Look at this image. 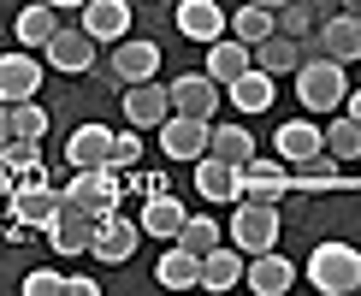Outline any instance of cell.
Returning <instances> with one entry per match:
<instances>
[{
    "label": "cell",
    "instance_id": "2",
    "mask_svg": "<svg viewBox=\"0 0 361 296\" xmlns=\"http://www.w3.org/2000/svg\"><path fill=\"white\" fill-rule=\"evenodd\" d=\"M296 95H302L308 113H338L343 95H350V78H343V66L332 54H308L296 66Z\"/></svg>",
    "mask_w": 361,
    "mask_h": 296
},
{
    "label": "cell",
    "instance_id": "39",
    "mask_svg": "<svg viewBox=\"0 0 361 296\" xmlns=\"http://www.w3.org/2000/svg\"><path fill=\"white\" fill-rule=\"evenodd\" d=\"M66 296H101V285L89 273H66Z\"/></svg>",
    "mask_w": 361,
    "mask_h": 296
},
{
    "label": "cell",
    "instance_id": "35",
    "mask_svg": "<svg viewBox=\"0 0 361 296\" xmlns=\"http://www.w3.org/2000/svg\"><path fill=\"white\" fill-rule=\"evenodd\" d=\"M172 243H184L190 255H207V249L225 243V231H219V219H207V214H184V231H178Z\"/></svg>",
    "mask_w": 361,
    "mask_h": 296
},
{
    "label": "cell",
    "instance_id": "46",
    "mask_svg": "<svg viewBox=\"0 0 361 296\" xmlns=\"http://www.w3.org/2000/svg\"><path fill=\"white\" fill-rule=\"evenodd\" d=\"M355 190H361V172H355Z\"/></svg>",
    "mask_w": 361,
    "mask_h": 296
},
{
    "label": "cell",
    "instance_id": "36",
    "mask_svg": "<svg viewBox=\"0 0 361 296\" xmlns=\"http://www.w3.org/2000/svg\"><path fill=\"white\" fill-rule=\"evenodd\" d=\"M273 18H279V36H296V42H302V36H314V12L302 6V0H284Z\"/></svg>",
    "mask_w": 361,
    "mask_h": 296
},
{
    "label": "cell",
    "instance_id": "44",
    "mask_svg": "<svg viewBox=\"0 0 361 296\" xmlns=\"http://www.w3.org/2000/svg\"><path fill=\"white\" fill-rule=\"evenodd\" d=\"M255 6H267V12H279V6H284V0H255Z\"/></svg>",
    "mask_w": 361,
    "mask_h": 296
},
{
    "label": "cell",
    "instance_id": "47",
    "mask_svg": "<svg viewBox=\"0 0 361 296\" xmlns=\"http://www.w3.org/2000/svg\"><path fill=\"white\" fill-rule=\"evenodd\" d=\"M0 226H6V219H0Z\"/></svg>",
    "mask_w": 361,
    "mask_h": 296
},
{
    "label": "cell",
    "instance_id": "7",
    "mask_svg": "<svg viewBox=\"0 0 361 296\" xmlns=\"http://www.w3.org/2000/svg\"><path fill=\"white\" fill-rule=\"evenodd\" d=\"M207 130H214V118H190V113H166V125H160V148H166L172 160H202L207 154Z\"/></svg>",
    "mask_w": 361,
    "mask_h": 296
},
{
    "label": "cell",
    "instance_id": "17",
    "mask_svg": "<svg viewBox=\"0 0 361 296\" xmlns=\"http://www.w3.org/2000/svg\"><path fill=\"white\" fill-rule=\"evenodd\" d=\"M225 30H231V24H225L219 0H178V36H184V42H202V48H207V42H219Z\"/></svg>",
    "mask_w": 361,
    "mask_h": 296
},
{
    "label": "cell",
    "instance_id": "21",
    "mask_svg": "<svg viewBox=\"0 0 361 296\" xmlns=\"http://www.w3.org/2000/svg\"><path fill=\"white\" fill-rule=\"evenodd\" d=\"M137 226H142V237H160V243H172V237L184 231V202H178L172 190H160V196H142Z\"/></svg>",
    "mask_w": 361,
    "mask_h": 296
},
{
    "label": "cell",
    "instance_id": "6",
    "mask_svg": "<svg viewBox=\"0 0 361 296\" xmlns=\"http://www.w3.org/2000/svg\"><path fill=\"white\" fill-rule=\"evenodd\" d=\"M137 243H142V226H137V219H125V214L113 207L107 219H95V243H89V255L107 261V266H118V261L137 255Z\"/></svg>",
    "mask_w": 361,
    "mask_h": 296
},
{
    "label": "cell",
    "instance_id": "23",
    "mask_svg": "<svg viewBox=\"0 0 361 296\" xmlns=\"http://www.w3.org/2000/svg\"><path fill=\"white\" fill-rule=\"evenodd\" d=\"M326 148V130L314 125V118H290V125H279V142H273V154L284 160V166H296V160H314Z\"/></svg>",
    "mask_w": 361,
    "mask_h": 296
},
{
    "label": "cell",
    "instance_id": "26",
    "mask_svg": "<svg viewBox=\"0 0 361 296\" xmlns=\"http://www.w3.org/2000/svg\"><path fill=\"white\" fill-rule=\"evenodd\" d=\"M320 48L338 59V66H350V59H361V18L355 12H332L320 30Z\"/></svg>",
    "mask_w": 361,
    "mask_h": 296
},
{
    "label": "cell",
    "instance_id": "1",
    "mask_svg": "<svg viewBox=\"0 0 361 296\" xmlns=\"http://www.w3.org/2000/svg\"><path fill=\"white\" fill-rule=\"evenodd\" d=\"M308 285L320 290V296H355L361 290V249H350V243H320L308 255Z\"/></svg>",
    "mask_w": 361,
    "mask_h": 296
},
{
    "label": "cell",
    "instance_id": "14",
    "mask_svg": "<svg viewBox=\"0 0 361 296\" xmlns=\"http://www.w3.org/2000/svg\"><path fill=\"white\" fill-rule=\"evenodd\" d=\"M243 196L255 202H284L290 196V166H284L279 154H255L243 166Z\"/></svg>",
    "mask_w": 361,
    "mask_h": 296
},
{
    "label": "cell",
    "instance_id": "12",
    "mask_svg": "<svg viewBox=\"0 0 361 296\" xmlns=\"http://www.w3.org/2000/svg\"><path fill=\"white\" fill-rule=\"evenodd\" d=\"M290 190H302V196H332V190H355V178H343L338 160L320 148L314 160H296L290 166Z\"/></svg>",
    "mask_w": 361,
    "mask_h": 296
},
{
    "label": "cell",
    "instance_id": "24",
    "mask_svg": "<svg viewBox=\"0 0 361 296\" xmlns=\"http://www.w3.org/2000/svg\"><path fill=\"white\" fill-rule=\"evenodd\" d=\"M225 89H231V107H237V113H249V118H255V113H267V107L279 101V78H267L261 66H249L243 78H231Z\"/></svg>",
    "mask_w": 361,
    "mask_h": 296
},
{
    "label": "cell",
    "instance_id": "38",
    "mask_svg": "<svg viewBox=\"0 0 361 296\" xmlns=\"http://www.w3.org/2000/svg\"><path fill=\"white\" fill-rule=\"evenodd\" d=\"M24 296H66V273H24Z\"/></svg>",
    "mask_w": 361,
    "mask_h": 296
},
{
    "label": "cell",
    "instance_id": "33",
    "mask_svg": "<svg viewBox=\"0 0 361 296\" xmlns=\"http://www.w3.org/2000/svg\"><path fill=\"white\" fill-rule=\"evenodd\" d=\"M273 30H279V18H273L267 6H255V0H243V6L231 12V36H237V42H249V48H255V42H267Z\"/></svg>",
    "mask_w": 361,
    "mask_h": 296
},
{
    "label": "cell",
    "instance_id": "25",
    "mask_svg": "<svg viewBox=\"0 0 361 296\" xmlns=\"http://www.w3.org/2000/svg\"><path fill=\"white\" fill-rule=\"evenodd\" d=\"M243 266H249V255H243L237 243L207 249V255H202V290H231V285H243Z\"/></svg>",
    "mask_w": 361,
    "mask_h": 296
},
{
    "label": "cell",
    "instance_id": "28",
    "mask_svg": "<svg viewBox=\"0 0 361 296\" xmlns=\"http://www.w3.org/2000/svg\"><path fill=\"white\" fill-rule=\"evenodd\" d=\"M207 154L231 160V166H249L261 148H255V130H243V125H214L207 130Z\"/></svg>",
    "mask_w": 361,
    "mask_h": 296
},
{
    "label": "cell",
    "instance_id": "9",
    "mask_svg": "<svg viewBox=\"0 0 361 296\" xmlns=\"http://www.w3.org/2000/svg\"><path fill=\"white\" fill-rule=\"evenodd\" d=\"M42 95V59L18 48V54H0V101H36Z\"/></svg>",
    "mask_w": 361,
    "mask_h": 296
},
{
    "label": "cell",
    "instance_id": "13",
    "mask_svg": "<svg viewBox=\"0 0 361 296\" xmlns=\"http://www.w3.org/2000/svg\"><path fill=\"white\" fill-rule=\"evenodd\" d=\"M166 113H172L166 83L148 78V83H130V89H125V118H130L137 130H160V125H166Z\"/></svg>",
    "mask_w": 361,
    "mask_h": 296
},
{
    "label": "cell",
    "instance_id": "27",
    "mask_svg": "<svg viewBox=\"0 0 361 296\" xmlns=\"http://www.w3.org/2000/svg\"><path fill=\"white\" fill-rule=\"evenodd\" d=\"M255 66H261L267 78H284V71L302 66V42H296V36H279V30H273L267 42H255Z\"/></svg>",
    "mask_w": 361,
    "mask_h": 296
},
{
    "label": "cell",
    "instance_id": "16",
    "mask_svg": "<svg viewBox=\"0 0 361 296\" xmlns=\"http://www.w3.org/2000/svg\"><path fill=\"white\" fill-rule=\"evenodd\" d=\"M195 190H202V202H237L243 196V166H231L219 154H202L195 160Z\"/></svg>",
    "mask_w": 361,
    "mask_h": 296
},
{
    "label": "cell",
    "instance_id": "43",
    "mask_svg": "<svg viewBox=\"0 0 361 296\" xmlns=\"http://www.w3.org/2000/svg\"><path fill=\"white\" fill-rule=\"evenodd\" d=\"M12 137V130H6V101H0V142H6Z\"/></svg>",
    "mask_w": 361,
    "mask_h": 296
},
{
    "label": "cell",
    "instance_id": "30",
    "mask_svg": "<svg viewBox=\"0 0 361 296\" xmlns=\"http://www.w3.org/2000/svg\"><path fill=\"white\" fill-rule=\"evenodd\" d=\"M54 30H59V12L48 6V0H42V6H24V12H18L12 36H18V48H48Z\"/></svg>",
    "mask_w": 361,
    "mask_h": 296
},
{
    "label": "cell",
    "instance_id": "45",
    "mask_svg": "<svg viewBox=\"0 0 361 296\" xmlns=\"http://www.w3.org/2000/svg\"><path fill=\"white\" fill-rule=\"evenodd\" d=\"M343 12H355V18H361V0H343Z\"/></svg>",
    "mask_w": 361,
    "mask_h": 296
},
{
    "label": "cell",
    "instance_id": "18",
    "mask_svg": "<svg viewBox=\"0 0 361 296\" xmlns=\"http://www.w3.org/2000/svg\"><path fill=\"white\" fill-rule=\"evenodd\" d=\"M154 71H160V48L154 42H142V36L113 42V78L118 83H148Z\"/></svg>",
    "mask_w": 361,
    "mask_h": 296
},
{
    "label": "cell",
    "instance_id": "22",
    "mask_svg": "<svg viewBox=\"0 0 361 296\" xmlns=\"http://www.w3.org/2000/svg\"><path fill=\"white\" fill-rule=\"evenodd\" d=\"M83 30L95 42H125L130 36V0H83Z\"/></svg>",
    "mask_w": 361,
    "mask_h": 296
},
{
    "label": "cell",
    "instance_id": "11",
    "mask_svg": "<svg viewBox=\"0 0 361 296\" xmlns=\"http://www.w3.org/2000/svg\"><path fill=\"white\" fill-rule=\"evenodd\" d=\"M66 166L71 172H89V166H113V130L107 125H78L71 130V142H66Z\"/></svg>",
    "mask_w": 361,
    "mask_h": 296
},
{
    "label": "cell",
    "instance_id": "34",
    "mask_svg": "<svg viewBox=\"0 0 361 296\" xmlns=\"http://www.w3.org/2000/svg\"><path fill=\"white\" fill-rule=\"evenodd\" d=\"M6 130H12V137H24V142H42V137H48L42 95H36V101H12V107H6Z\"/></svg>",
    "mask_w": 361,
    "mask_h": 296
},
{
    "label": "cell",
    "instance_id": "37",
    "mask_svg": "<svg viewBox=\"0 0 361 296\" xmlns=\"http://www.w3.org/2000/svg\"><path fill=\"white\" fill-rule=\"evenodd\" d=\"M113 166H118V172L142 166V137H137V125H130V130H113Z\"/></svg>",
    "mask_w": 361,
    "mask_h": 296
},
{
    "label": "cell",
    "instance_id": "29",
    "mask_svg": "<svg viewBox=\"0 0 361 296\" xmlns=\"http://www.w3.org/2000/svg\"><path fill=\"white\" fill-rule=\"evenodd\" d=\"M154 278H160V285H166V290H190V285H202V255H190L184 243H172L166 255H160Z\"/></svg>",
    "mask_w": 361,
    "mask_h": 296
},
{
    "label": "cell",
    "instance_id": "5",
    "mask_svg": "<svg viewBox=\"0 0 361 296\" xmlns=\"http://www.w3.org/2000/svg\"><path fill=\"white\" fill-rule=\"evenodd\" d=\"M6 202H12V219H24L30 231H48V226H54V214L66 207V202H59V190L48 184V178H18Z\"/></svg>",
    "mask_w": 361,
    "mask_h": 296
},
{
    "label": "cell",
    "instance_id": "20",
    "mask_svg": "<svg viewBox=\"0 0 361 296\" xmlns=\"http://www.w3.org/2000/svg\"><path fill=\"white\" fill-rule=\"evenodd\" d=\"M249 66H255V48H249V42H237L231 30H225L219 42H207V66H202V71H207V78H214L219 89L231 83V78H243Z\"/></svg>",
    "mask_w": 361,
    "mask_h": 296
},
{
    "label": "cell",
    "instance_id": "31",
    "mask_svg": "<svg viewBox=\"0 0 361 296\" xmlns=\"http://www.w3.org/2000/svg\"><path fill=\"white\" fill-rule=\"evenodd\" d=\"M320 130H326V154H332L338 166H343V160H361V125L350 113H326Z\"/></svg>",
    "mask_w": 361,
    "mask_h": 296
},
{
    "label": "cell",
    "instance_id": "40",
    "mask_svg": "<svg viewBox=\"0 0 361 296\" xmlns=\"http://www.w3.org/2000/svg\"><path fill=\"white\" fill-rule=\"evenodd\" d=\"M343 113H350L355 125H361V89H350V95H343Z\"/></svg>",
    "mask_w": 361,
    "mask_h": 296
},
{
    "label": "cell",
    "instance_id": "8",
    "mask_svg": "<svg viewBox=\"0 0 361 296\" xmlns=\"http://www.w3.org/2000/svg\"><path fill=\"white\" fill-rule=\"evenodd\" d=\"M42 59H48L54 71H66V78H78V71H89V66H95V36H89L83 24H78V30H66V24H59V30H54V42L42 48Z\"/></svg>",
    "mask_w": 361,
    "mask_h": 296
},
{
    "label": "cell",
    "instance_id": "15",
    "mask_svg": "<svg viewBox=\"0 0 361 296\" xmlns=\"http://www.w3.org/2000/svg\"><path fill=\"white\" fill-rule=\"evenodd\" d=\"M243 285L255 290V296H284L296 285V266L279 255V249H261V255H249V266H243Z\"/></svg>",
    "mask_w": 361,
    "mask_h": 296
},
{
    "label": "cell",
    "instance_id": "4",
    "mask_svg": "<svg viewBox=\"0 0 361 296\" xmlns=\"http://www.w3.org/2000/svg\"><path fill=\"white\" fill-rule=\"evenodd\" d=\"M231 243L243 249V255L279 249V202H255V196H237V202H231Z\"/></svg>",
    "mask_w": 361,
    "mask_h": 296
},
{
    "label": "cell",
    "instance_id": "3",
    "mask_svg": "<svg viewBox=\"0 0 361 296\" xmlns=\"http://www.w3.org/2000/svg\"><path fill=\"white\" fill-rule=\"evenodd\" d=\"M118 196H125L118 166H89V172H78V178H66V190H59V202L78 207V214H89V219H107L113 207H118Z\"/></svg>",
    "mask_w": 361,
    "mask_h": 296
},
{
    "label": "cell",
    "instance_id": "10",
    "mask_svg": "<svg viewBox=\"0 0 361 296\" xmlns=\"http://www.w3.org/2000/svg\"><path fill=\"white\" fill-rule=\"evenodd\" d=\"M172 95V113H190V118H214L219 113V83L207 71H184L178 83H166Z\"/></svg>",
    "mask_w": 361,
    "mask_h": 296
},
{
    "label": "cell",
    "instance_id": "41",
    "mask_svg": "<svg viewBox=\"0 0 361 296\" xmlns=\"http://www.w3.org/2000/svg\"><path fill=\"white\" fill-rule=\"evenodd\" d=\"M12 184H18V178H12L6 166H0V202H6V196H12Z\"/></svg>",
    "mask_w": 361,
    "mask_h": 296
},
{
    "label": "cell",
    "instance_id": "32",
    "mask_svg": "<svg viewBox=\"0 0 361 296\" xmlns=\"http://www.w3.org/2000/svg\"><path fill=\"white\" fill-rule=\"evenodd\" d=\"M0 166H6L12 178H48V166H42V142H24V137L0 142Z\"/></svg>",
    "mask_w": 361,
    "mask_h": 296
},
{
    "label": "cell",
    "instance_id": "19",
    "mask_svg": "<svg viewBox=\"0 0 361 296\" xmlns=\"http://www.w3.org/2000/svg\"><path fill=\"white\" fill-rule=\"evenodd\" d=\"M48 243H54V255H89V243H95V219L78 214V207H59L54 214V226H48Z\"/></svg>",
    "mask_w": 361,
    "mask_h": 296
},
{
    "label": "cell",
    "instance_id": "42",
    "mask_svg": "<svg viewBox=\"0 0 361 296\" xmlns=\"http://www.w3.org/2000/svg\"><path fill=\"white\" fill-rule=\"evenodd\" d=\"M54 12H83V0H48Z\"/></svg>",
    "mask_w": 361,
    "mask_h": 296
}]
</instances>
